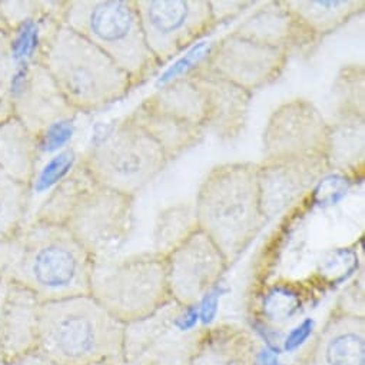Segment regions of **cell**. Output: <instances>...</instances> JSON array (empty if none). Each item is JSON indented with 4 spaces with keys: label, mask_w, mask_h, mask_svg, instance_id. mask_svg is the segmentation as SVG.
<instances>
[{
    "label": "cell",
    "mask_w": 365,
    "mask_h": 365,
    "mask_svg": "<svg viewBox=\"0 0 365 365\" xmlns=\"http://www.w3.org/2000/svg\"><path fill=\"white\" fill-rule=\"evenodd\" d=\"M198 230L194 204L179 202L169 205L156 217L152 251L166 257Z\"/></svg>",
    "instance_id": "484cf974"
},
{
    "label": "cell",
    "mask_w": 365,
    "mask_h": 365,
    "mask_svg": "<svg viewBox=\"0 0 365 365\" xmlns=\"http://www.w3.org/2000/svg\"><path fill=\"white\" fill-rule=\"evenodd\" d=\"M194 207L200 231L212 240L228 265L235 262L265 222L258 163L227 162L214 166L201 182Z\"/></svg>",
    "instance_id": "3957f363"
},
{
    "label": "cell",
    "mask_w": 365,
    "mask_h": 365,
    "mask_svg": "<svg viewBox=\"0 0 365 365\" xmlns=\"http://www.w3.org/2000/svg\"><path fill=\"white\" fill-rule=\"evenodd\" d=\"M89 295L123 325L152 317L172 302L165 257L149 251L93 261Z\"/></svg>",
    "instance_id": "52a82bcc"
},
{
    "label": "cell",
    "mask_w": 365,
    "mask_h": 365,
    "mask_svg": "<svg viewBox=\"0 0 365 365\" xmlns=\"http://www.w3.org/2000/svg\"><path fill=\"white\" fill-rule=\"evenodd\" d=\"M210 5L215 25H218L231 18H235L247 8L255 5V2H242V0H220V2L215 0L214 2V0H210Z\"/></svg>",
    "instance_id": "f546056e"
},
{
    "label": "cell",
    "mask_w": 365,
    "mask_h": 365,
    "mask_svg": "<svg viewBox=\"0 0 365 365\" xmlns=\"http://www.w3.org/2000/svg\"><path fill=\"white\" fill-rule=\"evenodd\" d=\"M288 59L289 55L281 49L230 34L214 46L200 66L252 93L277 82Z\"/></svg>",
    "instance_id": "5bb4252c"
},
{
    "label": "cell",
    "mask_w": 365,
    "mask_h": 365,
    "mask_svg": "<svg viewBox=\"0 0 365 365\" xmlns=\"http://www.w3.org/2000/svg\"><path fill=\"white\" fill-rule=\"evenodd\" d=\"M81 163L98 185L135 198L166 168L162 148L129 115L98 136Z\"/></svg>",
    "instance_id": "ba28073f"
},
{
    "label": "cell",
    "mask_w": 365,
    "mask_h": 365,
    "mask_svg": "<svg viewBox=\"0 0 365 365\" xmlns=\"http://www.w3.org/2000/svg\"><path fill=\"white\" fill-rule=\"evenodd\" d=\"M2 285L5 289L0 302V365H6L38 351L42 302L19 285Z\"/></svg>",
    "instance_id": "e0dca14e"
},
{
    "label": "cell",
    "mask_w": 365,
    "mask_h": 365,
    "mask_svg": "<svg viewBox=\"0 0 365 365\" xmlns=\"http://www.w3.org/2000/svg\"><path fill=\"white\" fill-rule=\"evenodd\" d=\"M5 91L12 116L18 118L36 139L53 125L78 115L41 62L12 66Z\"/></svg>",
    "instance_id": "4fadbf2b"
},
{
    "label": "cell",
    "mask_w": 365,
    "mask_h": 365,
    "mask_svg": "<svg viewBox=\"0 0 365 365\" xmlns=\"http://www.w3.org/2000/svg\"><path fill=\"white\" fill-rule=\"evenodd\" d=\"M328 126L327 160L329 169L344 175L362 173L365 162V116L334 112Z\"/></svg>",
    "instance_id": "603a6c76"
},
{
    "label": "cell",
    "mask_w": 365,
    "mask_h": 365,
    "mask_svg": "<svg viewBox=\"0 0 365 365\" xmlns=\"http://www.w3.org/2000/svg\"><path fill=\"white\" fill-rule=\"evenodd\" d=\"M295 365H365V317L332 311Z\"/></svg>",
    "instance_id": "2e32d148"
},
{
    "label": "cell",
    "mask_w": 365,
    "mask_h": 365,
    "mask_svg": "<svg viewBox=\"0 0 365 365\" xmlns=\"http://www.w3.org/2000/svg\"><path fill=\"white\" fill-rule=\"evenodd\" d=\"M34 220L65 227L92 261L118 257L135 227V198L98 185L75 165L55 185Z\"/></svg>",
    "instance_id": "7a4b0ae2"
},
{
    "label": "cell",
    "mask_w": 365,
    "mask_h": 365,
    "mask_svg": "<svg viewBox=\"0 0 365 365\" xmlns=\"http://www.w3.org/2000/svg\"><path fill=\"white\" fill-rule=\"evenodd\" d=\"M328 120L305 98L281 103L268 118L262 135V160L325 155Z\"/></svg>",
    "instance_id": "8fae6325"
},
{
    "label": "cell",
    "mask_w": 365,
    "mask_h": 365,
    "mask_svg": "<svg viewBox=\"0 0 365 365\" xmlns=\"http://www.w3.org/2000/svg\"><path fill=\"white\" fill-rule=\"evenodd\" d=\"M145 101L153 108L175 118L201 125L202 128L205 125V98L200 86L190 75L172 81L150 96L145 98Z\"/></svg>",
    "instance_id": "d4e9b609"
},
{
    "label": "cell",
    "mask_w": 365,
    "mask_h": 365,
    "mask_svg": "<svg viewBox=\"0 0 365 365\" xmlns=\"http://www.w3.org/2000/svg\"><path fill=\"white\" fill-rule=\"evenodd\" d=\"M62 22L101 49L133 88L159 69L142 31L135 0H69Z\"/></svg>",
    "instance_id": "8992f818"
},
{
    "label": "cell",
    "mask_w": 365,
    "mask_h": 365,
    "mask_svg": "<svg viewBox=\"0 0 365 365\" xmlns=\"http://www.w3.org/2000/svg\"><path fill=\"white\" fill-rule=\"evenodd\" d=\"M38 351L56 365H125V325L91 295L43 302Z\"/></svg>",
    "instance_id": "277c9868"
},
{
    "label": "cell",
    "mask_w": 365,
    "mask_h": 365,
    "mask_svg": "<svg viewBox=\"0 0 365 365\" xmlns=\"http://www.w3.org/2000/svg\"><path fill=\"white\" fill-rule=\"evenodd\" d=\"M0 287H2V282H0Z\"/></svg>",
    "instance_id": "836d02e7"
},
{
    "label": "cell",
    "mask_w": 365,
    "mask_h": 365,
    "mask_svg": "<svg viewBox=\"0 0 365 365\" xmlns=\"http://www.w3.org/2000/svg\"><path fill=\"white\" fill-rule=\"evenodd\" d=\"M31 195V185L22 184L0 169V240L12 235L25 224Z\"/></svg>",
    "instance_id": "4316f807"
},
{
    "label": "cell",
    "mask_w": 365,
    "mask_h": 365,
    "mask_svg": "<svg viewBox=\"0 0 365 365\" xmlns=\"http://www.w3.org/2000/svg\"><path fill=\"white\" fill-rule=\"evenodd\" d=\"M38 62L76 113L102 110L133 89L123 71L62 21L49 29Z\"/></svg>",
    "instance_id": "5b68a950"
},
{
    "label": "cell",
    "mask_w": 365,
    "mask_h": 365,
    "mask_svg": "<svg viewBox=\"0 0 365 365\" xmlns=\"http://www.w3.org/2000/svg\"><path fill=\"white\" fill-rule=\"evenodd\" d=\"M6 365H56L52 361H49L46 356H43L39 351H35L32 354H28L11 364Z\"/></svg>",
    "instance_id": "4dcf8cb0"
},
{
    "label": "cell",
    "mask_w": 365,
    "mask_h": 365,
    "mask_svg": "<svg viewBox=\"0 0 365 365\" xmlns=\"http://www.w3.org/2000/svg\"><path fill=\"white\" fill-rule=\"evenodd\" d=\"M187 309L172 301L152 317L125 325V365H190L202 328L185 327Z\"/></svg>",
    "instance_id": "30bf717a"
},
{
    "label": "cell",
    "mask_w": 365,
    "mask_h": 365,
    "mask_svg": "<svg viewBox=\"0 0 365 365\" xmlns=\"http://www.w3.org/2000/svg\"><path fill=\"white\" fill-rule=\"evenodd\" d=\"M129 116L162 148L168 162L200 145L207 133L201 125L162 112L149 105L145 99Z\"/></svg>",
    "instance_id": "44dd1931"
},
{
    "label": "cell",
    "mask_w": 365,
    "mask_h": 365,
    "mask_svg": "<svg viewBox=\"0 0 365 365\" xmlns=\"http://www.w3.org/2000/svg\"><path fill=\"white\" fill-rule=\"evenodd\" d=\"M135 4L146 45L159 66L217 26L210 0H135Z\"/></svg>",
    "instance_id": "9c48e42d"
},
{
    "label": "cell",
    "mask_w": 365,
    "mask_h": 365,
    "mask_svg": "<svg viewBox=\"0 0 365 365\" xmlns=\"http://www.w3.org/2000/svg\"><path fill=\"white\" fill-rule=\"evenodd\" d=\"M335 112L365 116V69L359 63L344 65L334 81Z\"/></svg>",
    "instance_id": "83f0119b"
},
{
    "label": "cell",
    "mask_w": 365,
    "mask_h": 365,
    "mask_svg": "<svg viewBox=\"0 0 365 365\" xmlns=\"http://www.w3.org/2000/svg\"><path fill=\"white\" fill-rule=\"evenodd\" d=\"M259 344L242 325L220 322L202 328L190 365H258Z\"/></svg>",
    "instance_id": "d6986e66"
},
{
    "label": "cell",
    "mask_w": 365,
    "mask_h": 365,
    "mask_svg": "<svg viewBox=\"0 0 365 365\" xmlns=\"http://www.w3.org/2000/svg\"><path fill=\"white\" fill-rule=\"evenodd\" d=\"M331 172L325 155H311L258 163V184L264 218L284 214Z\"/></svg>",
    "instance_id": "9a60e30c"
},
{
    "label": "cell",
    "mask_w": 365,
    "mask_h": 365,
    "mask_svg": "<svg viewBox=\"0 0 365 365\" xmlns=\"http://www.w3.org/2000/svg\"><path fill=\"white\" fill-rule=\"evenodd\" d=\"M240 38L281 49L291 55L317 45L295 22L292 15L279 2H267L251 16L241 22L234 32Z\"/></svg>",
    "instance_id": "ffe728a7"
},
{
    "label": "cell",
    "mask_w": 365,
    "mask_h": 365,
    "mask_svg": "<svg viewBox=\"0 0 365 365\" xmlns=\"http://www.w3.org/2000/svg\"><path fill=\"white\" fill-rule=\"evenodd\" d=\"M170 298L184 308H194L220 282L228 262L202 231H195L165 257Z\"/></svg>",
    "instance_id": "7c38bea8"
},
{
    "label": "cell",
    "mask_w": 365,
    "mask_h": 365,
    "mask_svg": "<svg viewBox=\"0 0 365 365\" xmlns=\"http://www.w3.org/2000/svg\"><path fill=\"white\" fill-rule=\"evenodd\" d=\"M92 258L62 225L32 220L0 240V282L42 304L89 295Z\"/></svg>",
    "instance_id": "6da1fadb"
},
{
    "label": "cell",
    "mask_w": 365,
    "mask_h": 365,
    "mask_svg": "<svg viewBox=\"0 0 365 365\" xmlns=\"http://www.w3.org/2000/svg\"><path fill=\"white\" fill-rule=\"evenodd\" d=\"M101 365H112V364H101Z\"/></svg>",
    "instance_id": "d6a6232c"
},
{
    "label": "cell",
    "mask_w": 365,
    "mask_h": 365,
    "mask_svg": "<svg viewBox=\"0 0 365 365\" xmlns=\"http://www.w3.org/2000/svg\"><path fill=\"white\" fill-rule=\"evenodd\" d=\"M5 31V22H4V16H2V12H0V34H2Z\"/></svg>",
    "instance_id": "1f68e13d"
},
{
    "label": "cell",
    "mask_w": 365,
    "mask_h": 365,
    "mask_svg": "<svg viewBox=\"0 0 365 365\" xmlns=\"http://www.w3.org/2000/svg\"><path fill=\"white\" fill-rule=\"evenodd\" d=\"M188 75L195 81L205 98V132H211L221 140L240 138L247 128L252 93L205 71L200 65Z\"/></svg>",
    "instance_id": "ac0fdd59"
},
{
    "label": "cell",
    "mask_w": 365,
    "mask_h": 365,
    "mask_svg": "<svg viewBox=\"0 0 365 365\" xmlns=\"http://www.w3.org/2000/svg\"><path fill=\"white\" fill-rule=\"evenodd\" d=\"M38 156L36 136L18 118L0 120V169L32 187Z\"/></svg>",
    "instance_id": "cb8c5ba5"
},
{
    "label": "cell",
    "mask_w": 365,
    "mask_h": 365,
    "mask_svg": "<svg viewBox=\"0 0 365 365\" xmlns=\"http://www.w3.org/2000/svg\"><path fill=\"white\" fill-rule=\"evenodd\" d=\"M282 5L317 45L365 9L362 0H282Z\"/></svg>",
    "instance_id": "7402d4cb"
},
{
    "label": "cell",
    "mask_w": 365,
    "mask_h": 365,
    "mask_svg": "<svg viewBox=\"0 0 365 365\" xmlns=\"http://www.w3.org/2000/svg\"><path fill=\"white\" fill-rule=\"evenodd\" d=\"M69 158H72V153H61L59 156L53 158L39 175L35 176L32 190H45L52 184H58L61 182L72 168V162H69Z\"/></svg>",
    "instance_id": "f1b7e54d"
}]
</instances>
